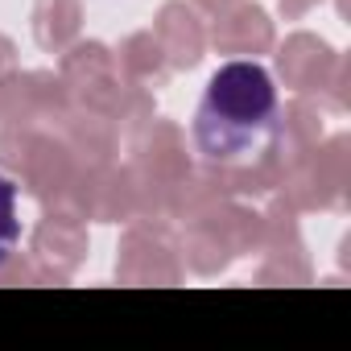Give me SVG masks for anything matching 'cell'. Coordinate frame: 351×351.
Here are the masks:
<instances>
[{"label": "cell", "mask_w": 351, "mask_h": 351, "mask_svg": "<svg viewBox=\"0 0 351 351\" xmlns=\"http://www.w3.org/2000/svg\"><path fill=\"white\" fill-rule=\"evenodd\" d=\"M203 104L219 116L232 120H248V124H273L277 120V87L269 79L265 66H256V58H232L228 66H219L207 83Z\"/></svg>", "instance_id": "3957f363"}, {"label": "cell", "mask_w": 351, "mask_h": 351, "mask_svg": "<svg viewBox=\"0 0 351 351\" xmlns=\"http://www.w3.org/2000/svg\"><path fill=\"white\" fill-rule=\"evenodd\" d=\"M330 112H347L351 108V62L339 54L335 58V71H330V79H326V87H322V95H318Z\"/></svg>", "instance_id": "44dd1931"}, {"label": "cell", "mask_w": 351, "mask_h": 351, "mask_svg": "<svg viewBox=\"0 0 351 351\" xmlns=\"http://www.w3.org/2000/svg\"><path fill=\"white\" fill-rule=\"evenodd\" d=\"M153 38L169 62V71H195L207 54V29L199 13L182 0H165L153 17Z\"/></svg>", "instance_id": "7c38bea8"}, {"label": "cell", "mask_w": 351, "mask_h": 351, "mask_svg": "<svg viewBox=\"0 0 351 351\" xmlns=\"http://www.w3.org/2000/svg\"><path fill=\"white\" fill-rule=\"evenodd\" d=\"M79 161H75V153L58 141V136H42L38 132V141H34V149H29V157H25V165H21V186H25V195L29 199H38L46 211H66V215H75L71 211V203H75V186H79Z\"/></svg>", "instance_id": "ba28073f"}, {"label": "cell", "mask_w": 351, "mask_h": 351, "mask_svg": "<svg viewBox=\"0 0 351 351\" xmlns=\"http://www.w3.org/2000/svg\"><path fill=\"white\" fill-rule=\"evenodd\" d=\"M153 116H157V108H153V91L141 87V83H128V79H124L120 91H116V99H112V108H108L112 128H116L120 136H136Z\"/></svg>", "instance_id": "ac0fdd59"}, {"label": "cell", "mask_w": 351, "mask_h": 351, "mask_svg": "<svg viewBox=\"0 0 351 351\" xmlns=\"http://www.w3.org/2000/svg\"><path fill=\"white\" fill-rule=\"evenodd\" d=\"M335 50L314 38V34H289L285 46L277 50V75L285 87H293L298 95H322L330 71H335Z\"/></svg>", "instance_id": "5bb4252c"}, {"label": "cell", "mask_w": 351, "mask_h": 351, "mask_svg": "<svg viewBox=\"0 0 351 351\" xmlns=\"http://www.w3.org/2000/svg\"><path fill=\"white\" fill-rule=\"evenodd\" d=\"M191 5H195V9H203V13H211V17H215V13H223V9H228V5H236V0H191Z\"/></svg>", "instance_id": "d4e9b609"}, {"label": "cell", "mask_w": 351, "mask_h": 351, "mask_svg": "<svg viewBox=\"0 0 351 351\" xmlns=\"http://www.w3.org/2000/svg\"><path fill=\"white\" fill-rule=\"evenodd\" d=\"M273 195L293 211H343L351 195V136H330L310 153L277 157Z\"/></svg>", "instance_id": "6da1fadb"}, {"label": "cell", "mask_w": 351, "mask_h": 351, "mask_svg": "<svg viewBox=\"0 0 351 351\" xmlns=\"http://www.w3.org/2000/svg\"><path fill=\"white\" fill-rule=\"evenodd\" d=\"M207 42L228 58H256V54L273 50L277 34H273V21H269V13L261 5L236 0V5H228L223 13H215Z\"/></svg>", "instance_id": "8fae6325"}, {"label": "cell", "mask_w": 351, "mask_h": 351, "mask_svg": "<svg viewBox=\"0 0 351 351\" xmlns=\"http://www.w3.org/2000/svg\"><path fill=\"white\" fill-rule=\"evenodd\" d=\"M34 141H38L34 128H0V169L21 173V165H25Z\"/></svg>", "instance_id": "ffe728a7"}, {"label": "cell", "mask_w": 351, "mask_h": 351, "mask_svg": "<svg viewBox=\"0 0 351 351\" xmlns=\"http://www.w3.org/2000/svg\"><path fill=\"white\" fill-rule=\"evenodd\" d=\"M339 13H343V17H347V0H339Z\"/></svg>", "instance_id": "484cf974"}, {"label": "cell", "mask_w": 351, "mask_h": 351, "mask_svg": "<svg viewBox=\"0 0 351 351\" xmlns=\"http://www.w3.org/2000/svg\"><path fill=\"white\" fill-rule=\"evenodd\" d=\"M54 128H58L54 136L75 153V161H79L83 169L112 165V161L120 157V132L112 128L108 116H99V112H91V108H79V104H75Z\"/></svg>", "instance_id": "4fadbf2b"}, {"label": "cell", "mask_w": 351, "mask_h": 351, "mask_svg": "<svg viewBox=\"0 0 351 351\" xmlns=\"http://www.w3.org/2000/svg\"><path fill=\"white\" fill-rule=\"evenodd\" d=\"M13 71H17V46H13V38L0 34V79H9Z\"/></svg>", "instance_id": "603a6c76"}, {"label": "cell", "mask_w": 351, "mask_h": 351, "mask_svg": "<svg viewBox=\"0 0 351 351\" xmlns=\"http://www.w3.org/2000/svg\"><path fill=\"white\" fill-rule=\"evenodd\" d=\"M277 5H281V13H285L289 21H298V17H306V13L318 5V0H277Z\"/></svg>", "instance_id": "cb8c5ba5"}, {"label": "cell", "mask_w": 351, "mask_h": 351, "mask_svg": "<svg viewBox=\"0 0 351 351\" xmlns=\"http://www.w3.org/2000/svg\"><path fill=\"white\" fill-rule=\"evenodd\" d=\"M83 29V0H38L34 5V38L42 50L62 54L71 42H79Z\"/></svg>", "instance_id": "e0dca14e"}, {"label": "cell", "mask_w": 351, "mask_h": 351, "mask_svg": "<svg viewBox=\"0 0 351 351\" xmlns=\"http://www.w3.org/2000/svg\"><path fill=\"white\" fill-rule=\"evenodd\" d=\"M112 54H116V71H120L128 83H141V87H149V91L165 87L169 62H165V54H161L153 29H149V34H128Z\"/></svg>", "instance_id": "9a60e30c"}, {"label": "cell", "mask_w": 351, "mask_h": 351, "mask_svg": "<svg viewBox=\"0 0 351 351\" xmlns=\"http://www.w3.org/2000/svg\"><path fill=\"white\" fill-rule=\"evenodd\" d=\"M182 240H178V256L191 273L199 277H215L223 273L236 256H252L261 248V232H265V219L261 211H252L248 203L240 199H228L223 207H215L211 215L195 219V223H182L178 228Z\"/></svg>", "instance_id": "7a4b0ae2"}, {"label": "cell", "mask_w": 351, "mask_h": 351, "mask_svg": "<svg viewBox=\"0 0 351 351\" xmlns=\"http://www.w3.org/2000/svg\"><path fill=\"white\" fill-rule=\"evenodd\" d=\"M265 219V232H261V269H256V281L261 285H310L314 281V269H310V256H306V244H302V232H298V211L273 195V203L261 211Z\"/></svg>", "instance_id": "277c9868"}, {"label": "cell", "mask_w": 351, "mask_h": 351, "mask_svg": "<svg viewBox=\"0 0 351 351\" xmlns=\"http://www.w3.org/2000/svg\"><path fill=\"white\" fill-rule=\"evenodd\" d=\"M29 256L42 269L46 285H66L87 261V223L66 211H46V219L34 228Z\"/></svg>", "instance_id": "9c48e42d"}, {"label": "cell", "mask_w": 351, "mask_h": 351, "mask_svg": "<svg viewBox=\"0 0 351 351\" xmlns=\"http://www.w3.org/2000/svg\"><path fill=\"white\" fill-rule=\"evenodd\" d=\"M318 141H322V116L310 95H298L285 108H277V157L310 153Z\"/></svg>", "instance_id": "2e32d148"}, {"label": "cell", "mask_w": 351, "mask_h": 351, "mask_svg": "<svg viewBox=\"0 0 351 351\" xmlns=\"http://www.w3.org/2000/svg\"><path fill=\"white\" fill-rule=\"evenodd\" d=\"M75 108L66 83L50 71H13L0 79V128H34L58 124Z\"/></svg>", "instance_id": "5b68a950"}, {"label": "cell", "mask_w": 351, "mask_h": 351, "mask_svg": "<svg viewBox=\"0 0 351 351\" xmlns=\"http://www.w3.org/2000/svg\"><path fill=\"white\" fill-rule=\"evenodd\" d=\"M17 240V186L0 178V244Z\"/></svg>", "instance_id": "7402d4cb"}, {"label": "cell", "mask_w": 351, "mask_h": 351, "mask_svg": "<svg viewBox=\"0 0 351 351\" xmlns=\"http://www.w3.org/2000/svg\"><path fill=\"white\" fill-rule=\"evenodd\" d=\"M71 211L79 219H95V223H132L136 211V182L128 165H95V169H79V186H75V203Z\"/></svg>", "instance_id": "30bf717a"}, {"label": "cell", "mask_w": 351, "mask_h": 351, "mask_svg": "<svg viewBox=\"0 0 351 351\" xmlns=\"http://www.w3.org/2000/svg\"><path fill=\"white\" fill-rule=\"evenodd\" d=\"M0 285H46L42 269L34 265V256L13 252L9 244H0Z\"/></svg>", "instance_id": "d6986e66"}, {"label": "cell", "mask_w": 351, "mask_h": 351, "mask_svg": "<svg viewBox=\"0 0 351 351\" xmlns=\"http://www.w3.org/2000/svg\"><path fill=\"white\" fill-rule=\"evenodd\" d=\"M58 79L66 83V91L79 108H91L99 116H108V108L124 83V75L116 71V54L104 42H71L62 50Z\"/></svg>", "instance_id": "52a82bcc"}, {"label": "cell", "mask_w": 351, "mask_h": 351, "mask_svg": "<svg viewBox=\"0 0 351 351\" xmlns=\"http://www.w3.org/2000/svg\"><path fill=\"white\" fill-rule=\"evenodd\" d=\"M182 273H186V265L165 228L128 223V232L120 240V256H116L120 285H178Z\"/></svg>", "instance_id": "8992f818"}]
</instances>
